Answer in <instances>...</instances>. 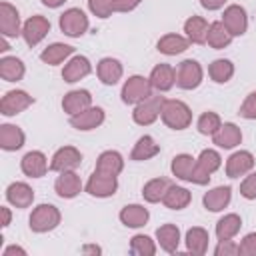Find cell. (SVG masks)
I'll use <instances>...</instances> for the list:
<instances>
[{
	"instance_id": "cell-50",
	"label": "cell",
	"mask_w": 256,
	"mask_h": 256,
	"mask_svg": "<svg viewBox=\"0 0 256 256\" xmlns=\"http://www.w3.org/2000/svg\"><path fill=\"white\" fill-rule=\"evenodd\" d=\"M0 214H2V222H0V226H2V228H6V226L10 224V220H12V214H10V208H6V206H2V208H0Z\"/></svg>"
},
{
	"instance_id": "cell-6",
	"label": "cell",
	"mask_w": 256,
	"mask_h": 256,
	"mask_svg": "<svg viewBox=\"0 0 256 256\" xmlns=\"http://www.w3.org/2000/svg\"><path fill=\"white\" fill-rule=\"evenodd\" d=\"M60 30L70 38H80L88 30V16L80 8H68L60 14Z\"/></svg>"
},
{
	"instance_id": "cell-38",
	"label": "cell",
	"mask_w": 256,
	"mask_h": 256,
	"mask_svg": "<svg viewBox=\"0 0 256 256\" xmlns=\"http://www.w3.org/2000/svg\"><path fill=\"white\" fill-rule=\"evenodd\" d=\"M168 188H170V180H166V178H152V180H148L144 184L142 196H144L146 202L154 204V202H160L164 198V194H166Z\"/></svg>"
},
{
	"instance_id": "cell-20",
	"label": "cell",
	"mask_w": 256,
	"mask_h": 256,
	"mask_svg": "<svg viewBox=\"0 0 256 256\" xmlns=\"http://www.w3.org/2000/svg\"><path fill=\"white\" fill-rule=\"evenodd\" d=\"M6 200L16 208H28L34 202V190L26 182H12L6 188Z\"/></svg>"
},
{
	"instance_id": "cell-26",
	"label": "cell",
	"mask_w": 256,
	"mask_h": 256,
	"mask_svg": "<svg viewBox=\"0 0 256 256\" xmlns=\"http://www.w3.org/2000/svg\"><path fill=\"white\" fill-rule=\"evenodd\" d=\"M24 146V132L14 124H2L0 126V148L14 152Z\"/></svg>"
},
{
	"instance_id": "cell-9",
	"label": "cell",
	"mask_w": 256,
	"mask_h": 256,
	"mask_svg": "<svg viewBox=\"0 0 256 256\" xmlns=\"http://www.w3.org/2000/svg\"><path fill=\"white\" fill-rule=\"evenodd\" d=\"M48 32H50V20L40 14L30 16L22 26V38L26 40L28 46H36L38 42H42Z\"/></svg>"
},
{
	"instance_id": "cell-37",
	"label": "cell",
	"mask_w": 256,
	"mask_h": 256,
	"mask_svg": "<svg viewBox=\"0 0 256 256\" xmlns=\"http://www.w3.org/2000/svg\"><path fill=\"white\" fill-rule=\"evenodd\" d=\"M240 226H242V220L238 214H226L218 220L216 224V236L218 240H230L234 238L238 232H240Z\"/></svg>"
},
{
	"instance_id": "cell-54",
	"label": "cell",
	"mask_w": 256,
	"mask_h": 256,
	"mask_svg": "<svg viewBox=\"0 0 256 256\" xmlns=\"http://www.w3.org/2000/svg\"><path fill=\"white\" fill-rule=\"evenodd\" d=\"M8 48H10V46H8V42H6V36H2V40H0V50L6 52Z\"/></svg>"
},
{
	"instance_id": "cell-36",
	"label": "cell",
	"mask_w": 256,
	"mask_h": 256,
	"mask_svg": "<svg viewBox=\"0 0 256 256\" xmlns=\"http://www.w3.org/2000/svg\"><path fill=\"white\" fill-rule=\"evenodd\" d=\"M72 52H74L72 46L62 44V42H54V44H50V46H46V48L42 50L40 58H42V62H46V64H50V66H56V64H60V62H64L68 56H72Z\"/></svg>"
},
{
	"instance_id": "cell-8",
	"label": "cell",
	"mask_w": 256,
	"mask_h": 256,
	"mask_svg": "<svg viewBox=\"0 0 256 256\" xmlns=\"http://www.w3.org/2000/svg\"><path fill=\"white\" fill-rule=\"evenodd\" d=\"M32 104H34V98L28 92H24V90H10L0 100V112L4 116H16V114H20L22 110H26Z\"/></svg>"
},
{
	"instance_id": "cell-4",
	"label": "cell",
	"mask_w": 256,
	"mask_h": 256,
	"mask_svg": "<svg viewBox=\"0 0 256 256\" xmlns=\"http://www.w3.org/2000/svg\"><path fill=\"white\" fill-rule=\"evenodd\" d=\"M122 102L124 104H138L142 100H146L148 96H152V84L150 78L144 76H130L124 86H122Z\"/></svg>"
},
{
	"instance_id": "cell-43",
	"label": "cell",
	"mask_w": 256,
	"mask_h": 256,
	"mask_svg": "<svg viewBox=\"0 0 256 256\" xmlns=\"http://www.w3.org/2000/svg\"><path fill=\"white\" fill-rule=\"evenodd\" d=\"M88 8L98 18H108L114 12V0H88Z\"/></svg>"
},
{
	"instance_id": "cell-48",
	"label": "cell",
	"mask_w": 256,
	"mask_h": 256,
	"mask_svg": "<svg viewBox=\"0 0 256 256\" xmlns=\"http://www.w3.org/2000/svg\"><path fill=\"white\" fill-rule=\"evenodd\" d=\"M142 0H114V12H130L134 10Z\"/></svg>"
},
{
	"instance_id": "cell-19",
	"label": "cell",
	"mask_w": 256,
	"mask_h": 256,
	"mask_svg": "<svg viewBox=\"0 0 256 256\" xmlns=\"http://www.w3.org/2000/svg\"><path fill=\"white\" fill-rule=\"evenodd\" d=\"M90 106H92V96L88 90H70L62 98V108L70 116H74V114H78Z\"/></svg>"
},
{
	"instance_id": "cell-13",
	"label": "cell",
	"mask_w": 256,
	"mask_h": 256,
	"mask_svg": "<svg viewBox=\"0 0 256 256\" xmlns=\"http://www.w3.org/2000/svg\"><path fill=\"white\" fill-rule=\"evenodd\" d=\"M104 122V110L100 106H90L74 116H70V126L76 130H94Z\"/></svg>"
},
{
	"instance_id": "cell-5",
	"label": "cell",
	"mask_w": 256,
	"mask_h": 256,
	"mask_svg": "<svg viewBox=\"0 0 256 256\" xmlns=\"http://www.w3.org/2000/svg\"><path fill=\"white\" fill-rule=\"evenodd\" d=\"M164 96H148L146 100H142V102H138L136 104V108H134V112H132V118H134V122L136 124H140V126H148V124H152V122H156L158 120V116H160V112H162V104H164Z\"/></svg>"
},
{
	"instance_id": "cell-53",
	"label": "cell",
	"mask_w": 256,
	"mask_h": 256,
	"mask_svg": "<svg viewBox=\"0 0 256 256\" xmlns=\"http://www.w3.org/2000/svg\"><path fill=\"white\" fill-rule=\"evenodd\" d=\"M82 252H84V254H100L102 250H100L98 246H84V248H82Z\"/></svg>"
},
{
	"instance_id": "cell-31",
	"label": "cell",
	"mask_w": 256,
	"mask_h": 256,
	"mask_svg": "<svg viewBox=\"0 0 256 256\" xmlns=\"http://www.w3.org/2000/svg\"><path fill=\"white\" fill-rule=\"evenodd\" d=\"M190 200H192V194L186 188L174 186V184H170V188L166 190V194L162 198L164 206L170 208V210H182V208H186L190 204Z\"/></svg>"
},
{
	"instance_id": "cell-17",
	"label": "cell",
	"mask_w": 256,
	"mask_h": 256,
	"mask_svg": "<svg viewBox=\"0 0 256 256\" xmlns=\"http://www.w3.org/2000/svg\"><path fill=\"white\" fill-rule=\"evenodd\" d=\"M20 168H22V172L26 174V176H30V178H42L46 172H48V160H46V156L40 152V150H32V152H28V154H24V158H22V162H20Z\"/></svg>"
},
{
	"instance_id": "cell-12",
	"label": "cell",
	"mask_w": 256,
	"mask_h": 256,
	"mask_svg": "<svg viewBox=\"0 0 256 256\" xmlns=\"http://www.w3.org/2000/svg\"><path fill=\"white\" fill-rule=\"evenodd\" d=\"M222 24L226 26V30L232 34V36H242L248 28V16H246V10L238 4H232L224 10L222 14Z\"/></svg>"
},
{
	"instance_id": "cell-18",
	"label": "cell",
	"mask_w": 256,
	"mask_h": 256,
	"mask_svg": "<svg viewBox=\"0 0 256 256\" xmlns=\"http://www.w3.org/2000/svg\"><path fill=\"white\" fill-rule=\"evenodd\" d=\"M176 82V70L170 64H156L150 72V84L158 92H168Z\"/></svg>"
},
{
	"instance_id": "cell-33",
	"label": "cell",
	"mask_w": 256,
	"mask_h": 256,
	"mask_svg": "<svg viewBox=\"0 0 256 256\" xmlns=\"http://www.w3.org/2000/svg\"><path fill=\"white\" fill-rule=\"evenodd\" d=\"M158 152H160V146L154 142V138L148 136V134H144V136H140L138 142L134 144V148H132V152H130V158L136 160V162H142V160H150V158L156 156Z\"/></svg>"
},
{
	"instance_id": "cell-46",
	"label": "cell",
	"mask_w": 256,
	"mask_h": 256,
	"mask_svg": "<svg viewBox=\"0 0 256 256\" xmlns=\"http://www.w3.org/2000/svg\"><path fill=\"white\" fill-rule=\"evenodd\" d=\"M240 194L248 200H256V172L244 178V182L240 184Z\"/></svg>"
},
{
	"instance_id": "cell-23",
	"label": "cell",
	"mask_w": 256,
	"mask_h": 256,
	"mask_svg": "<svg viewBox=\"0 0 256 256\" xmlns=\"http://www.w3.org/2000/svg\"><path fill=\"white\" fill-rule=\"evenodd\" d=\"M122 168H124V158L116 150H106L96 160V172L106 174V176H118Z\"/></svg>"
},
{
	"instance_id": "cell-47",
	"label": "cell",
	"mask_w": 256,
	"mask_h": 256,
	"mask_svg": "<svg viewBox=\"0 0 256 256\" xmlns=\"http://www.w3.org/2000/svg\"><path fill=\"white\" fill-rule=\"evenodd\" d=\"M214 254L216 256H234V254H238V244H234L232 238L230 240H220Z\"/></svg>"
},
{
	"instance_id": "cell-34",
	"label": "cell",
	"mask_w": 256,
	"mask_h": 256,
	"mask_svg": "<svg viewBox=\"0 0 256 256\" xmlns=\"http://www.w3.org/2000/svg\"><path fill=\"white\" fill-rule=\"evenodd\" d=\"M208 232L204 230V228H200V226H194V228H190L188 232H186V248H188V252H192V254H198V256H202V254H206V250H208Z\"/></svg>"
},
{
	"instance_id": "cell-30",
	"label": "cell",
	"mask_w": 256,
	"mask_h": 256,
	"mask_svg": "<svg viewBox=\"0 0 256 256\" xmlns=\"http://www.w3.org/2000/svg\"><path fill=\"white\" fill-rule=\"evenodd\" d=\"M208 28H210V24H208L202 16H190V18L184 22V32H186L188 40L194 42V44H204V42H206Z\"/></svg>"
},
{
	"instance_id": "cell-7",
	"label": "cell",
	"mask_w": 256,
	"mask_h": 256,
	"mask_svg": "<svg viewBox=\"0 0 256 256\" xmlns=\"http://www.w3.org/2000/svg\"><path fill=\"white\" fill-rule=\"evenodd\" d=\"M200 82H202V66L192 58L182 60L176 68V84L182 90H194L200 86Z\"/></svg>"
},
{
	"instance_id": "cell-21",
	"label": "cell",
	"mask_w": 256,
	"mask_h": 256,
	"mask_svg": "<svg viewBox=\"0 0 256 256\" xmlns=\"http://www.w3.org/2000/svg\"><path fill=\"white\" fill-rule=\"evenodd\" d=\"M90 72H92V66H90V60L86 56H72L62 70V78H64V82L72 84V82L82 80Z\"/></svg>"
},
{
	"instance_id": "cell-25",
	"label": "cell",
	"mask_w": 256,
	"mask_h": 256,
	"mask_svg": "<svg viewBox=\"0 0 256 256\" xmlns=\"http://www.w3.org/2000/svg\"><path fill=\"white\" fill-rule=\"evenodd\" d=\"M96 74L102 84L114 86L122 78V64L116 58H102L96 66Z\"/></svg>"
},
{
	"instance_id": "cell-24",
	"label": "cell",
	"mask_w": 256,
	"mask_h": 256,
	"mask_svg": "<svg viewBox=\"0 0 256 256\" xmlns=\"http://www.w3.org/2000/svg\"><path fill=\"white\" fill-rule=\"evenodd\" d=\"M232 198V188L230 186H218V188H212L204 194L202 202H204V208L210 210V212H220L228 206Z\"/></svg>"
},
{
	"instance_id": "cell-51",
	"label": "cell",
	"mask_w": 256,
	"mask_h": 256,
	"mask_svg": "<svg viewBox=\"0 0 256 256\" xmlns=\"http://www.w3.org/2000/svg\"><path fill=\"white\" fill-rule=\"evenodd\" d=\"M14 254L24 256V254H26V250H24V248H20V246H8V248L4 250V256H14Z\"/></svg>"
},
{
	"instance_id": "cell-44",
	"label": "cell",
	"mask_w": 256,
	"mask_h": 256,
	"mask_svg": "<svg viewBox=\"0 0 256 256\" xmlns=\"http://www.w3.org/2000/svg\"><path fill=\"white\" fill-rule=\"evenodd\" d=\"M238 114L242 118H248V120H256V92H250L246 96V100L242 102Z\"/></svg>"
},
{
	"instance_id": "cell-27",
	"label": "cell",
	"mask_w": 256,
	"mask_h": 256,
	"mask_svg": "<svg viewBox=\"0 0 256 256\" xmlns=\"http://www.w3.org/2000/svg\"><path fill=\"white\" fill-rule=\"evenodd\" d=\"M148 218H150L148 208H144L142 204H128L120 210V220L128 228H140L148 222Z\"/></svg>"
},
{
	"instance_id": "cell-10",
	"label": "cell",
	"mask_w": 256,
	"mask_h": 256,
	"mask_svg": "<svg viewBox=\"0 0 256 256\" xmlns=\"http://www.w3.org/2000/svg\"><path fill=\"white\" fill-rule=\"evenodd\" d=\"M82 164V154L78 148L74 146H62L54 152L52 162H50V170L54 172H66V170H76Z\"/></svg>"
},
{
	"instance_id": "cell-15",
	"label": "cell",
	"mask_w": 256,
	"mask_h": 256,
	"mask_svg": "<svg viewBox=\"0 0 256 256\" xmlns=\"http://www.w3.org/2000/svg\"><path fill=\"white\" fill-rule=\"evenodd\" d=\"M0 32L6 38L22 34V30H20V14L10 2H2L0 4Z\"/></svg>"
},
{
	"instance_id": "cell-16",
	"label": "cell",
	"mask_w": 256,
	"mask_h": 256,
	"mask_svg": "<svg viewBox=\"0 0 256 256\" xmlns=\"http://www.w3.org/2000/svg\"><path fill=\"white\" fill-rule=\"evenodd\" d=\"M54 190L60 198H74L80 194L82 190V182H80V176L74 172V170H66V172H60V176L56 178L54 182Z\"/></svg>"
},
{
	"instance_id": "cell-29",
	"label": "cell",
	"mask_w": 256,
	"mask_h": 256,
	"mask_svg": "<svg viewBox=\"0 0 256 256\" xmlns=\"http://www.w3.org/2000/svg\"><path fill=\"white\" fill-rule=\"evenodd\" d=\"M158 52L166 54V56H176L184 50H188L190 46V40L180 36V34H164L160 40H158Z\"/></svg>"
},
{
	"instance_id": "cell-52",
	"label": "cell",
	"mask_w": 256,
	"mask_h": 256,
	"mask_svg": "<svg viewBox=\"0 0 256 256\" xmlns=\"http://www.w3.org/2000/svg\"><path fill=\"white\" fill-rule=\"evenodd\" d=\"M66 0H42V4L44 6H48V8H58V6H62Z\"/></svg>"
},
{
	"instance_id": "cell-1",
	"label": "cell",
	"mask_w": 256,
	"mask_h": 256,
	"mask_svg": "<svg viewBox=\"0 0 256 256\" xmlns=\"http://www.w3.org/2000/svg\"><path fill=\"white\" fill-rule=\"evenodd\" d=\"M162 122L172 128V130H184L192 122V112L182 100H164L162 112H160Z\"/></svg>"
},
{
	"instance_id": "cell-2",
	"label": "cell",
	"mask_w": 256,
	"mask_h": 256,
	"mask_svg": "<svg viewBox=\"0 0 256 256\" xmlns=\"http://www.w3.org/2000/svg\"><path fill=\"white\" fill-rule=\"evenodd\" d=\"M220 164H222V158L216 150H212V148L202 150L200 156L196 158V164H194V170H192L188 182H194V184H200V186L208 184L210 176L220 168Z\"/></svg>"
},
{
	"instance_id": "cell-35",
	"label": "cell",
	"mask_w": 256,
	"mask_h": 256,
	"mask_svg": "<svg viewBox=\"0 0 256 256\" xmlns=\"http://www.w3.org/2000/svg\"><path fill=\"white\" fill-rule=\"evenodd\" d=\"M206 42L214 50H222V48H226L232 42V34L226 30V26L222 24V20L220 22H212L210 28H208V34H206Z\"/></svg>"
},
{
	"instance_id": "cell-14",
	"label": "cell",
	"mask_w": 256,
	"mask_h": 256,
	"mask_svg": "<svg viewBox=\"0 0 256 256\" xmlns=\"http://www.w3.org/2000/svg\"><path fill=\"white\" fill-rule=\"evenodd\" d=\"M254 168V156L248 150H238L226 160V176L240 178Z\"/></svg>"
},
{
	"instance_id": "cell-11",
	"label": "cell",
	"mask_w": 256,
	"mask_h": 256,
	"mask_svg": "<svg viewBox=\"0 0 256 256\" xmlns=\"http://www.w3.org/2000/svg\"><path fill=\"white\" fill-rule=\"evenodd\" d=\"M118 190V180L116 176H106V174H100L94 170V174L88 178L86 182V192L90 196H96V198H108V196H114Z\"/></svg>"
},
{
	"instance_id": "cell-32",
	"label": "cell",
	"mask_w": 256,
	"mask_h": 256,
	"mask_svg": "<svg viewBox=\"0 0 256 256\" xmlns=\"http://www.w3.org/2000/svg\"><path fill=\"white\" fill-rule=\"evenodd\" d=\"M24 62L16 56H4L0 60V76L6 82H18L24 76Z\"/></svg>"
},
{
	"instance_id": "cell-41",
	"label": "cell",
	"mask_w": 256,
	"mask_h": 256,
	"mask_svg": "<svg viewBox=\"0 0 256 256\" xmlns=\"http://www.w3.org/2000/svg\"><path fill=\"white\" fill-rule=\"evenodd\" d=\"M130 252L136 256H154L156 254V244L150 236L146 234H136L130 240Z\"/></svg>"
},
{
	"instance_id": "cell-40",
	"label": "cell",
	"mask_w": 256,
	"mask_h": 256,
	"mask_svg": "<svg viewBox=\"0 0 256 256\" xmlns=\"http://www.w3.org/2000/svg\"><path fill=\"white\" fill-rule=\"evenodd\" d=\"M194 164H196V160H194L190 154H178V156L172 158L170 168H172V174H174L176 178H180V180H190V174H192V170H194Z\"/></svg>"
},
{
	"instance_id": "cell-3",
	"label": "cell",
	"mask_w": 256,
	"mask_h": 256,
	"mask_svg": "<svg viewBox=\"0 0 256 256\" xmlns=\"http://www.w3.org/2000/svg\"><path fill=\"white\" fill-rule=\"evenodd\" d=\"M60 210L54 204H40L30 214V230L32 232H50L60 224Z\"/></svg>"
},
{
	"instance_id": "cell-42",
	"label": "cell",
	"mask_w": 256,
	"mask_h": 256,
	"mask_svg": "<svg viewBox=\"0 0 256 256\" xmlns=\"http://www.w3.org/2000/svg\"><path fill=\"white\" fill-rule=\"evenodd\" d=\"M220 126H222V120L216 112H204L198 118V132L204 136H212Z\"/></svg>"
},
{
	"instance_id": "cell-49",
	"label": "cell",
	"mask_w": 256,
	"mask_h": 256,
	"mask_svg": "<svg viewBox=\"0 0 256 256\" xmlns=\"http://www.w3.org/2000/svg\"><path fill=\"white\" fill-rule=\"evenodd\" d=\"M200 4L206 8V10H218L226 4V0H200Z\"/></svg>"
},
{
	"instance_id": "cell-28",
	"label": "cell",
	"mask_w": 256,
	"mask_h": 256,
	"mask_svg": "<svg viewBox=\"0 0 256 256\" xmlns=\"http://www.w3.org/2000/svg\"><path fill=\"white\" fill-rule=\"evenodd\" d=\"M156 240L164 252H176L180 246V230L176 224H162L156 230Z\"/></svg>"
},
{
	"instance_id": "cell-39",
	"label": "cell",
	"mask_w": 256,
	"mask_h": 256,
	"mask_svg": "<svg viewBox=\"0 0 256 256\" xmlns=\"http://www.w3.org/2000/svg\"><path fill=\"white\" fill-rule=\"evenodd\" d=\"M208 76L216 82V84H224L234 76V64L226 58H218L208 66Z\"/></svg>"
},
{
	"instance_id": "cell-22",
	"label": "cell",
	"mask_w": 256,
	"mask_h": 256,
	"mask_svg": "<svg viewBox=\"0 0 256 256\" xmlns=\"http://www.w3.org/2000/svg\"><path fill=\"white\" fill-rule=\"evenodd\" d=\"M212 140H214V144L218 148H226L228 150V148H234V146H238L242 142V132H240V128L236 124L226 122L212 134Z\"/></svg>"
},
{
	"instance_id": "cell-45",
	"label": "cell",
	"mask_w": 256,
	"mask_h": 256,
	"mask_svg": "<svg viewBox=\"0 0 256 256\" xmlns=\"http://www.w3.org/2000/svg\"><path fill=\"white\" fill-rule=\"evenodd\" d=\"M238 254L242 256H256V232H250L242 238L238 246Z\"/></svg>"
}]
</instances>
